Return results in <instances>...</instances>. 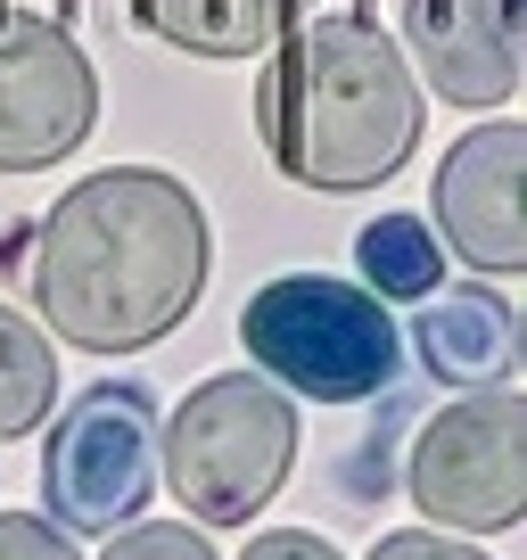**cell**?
<instances>
[{
  "label": "cell",
  "instance_id": "6da1fadb",
  "mask_svg": "<svg viewBox=\"0 0 527 560\" xmlns=\"http://www.w3.org/2000/svg\"><path fill=\"white\" fill-rule=\"evenodd\" d=\"M25 298L58 347H157L207 298V207L157 165L74 182L25 231Z\"/></svg>",
  "mask_w": 527,
  "mask_h": 560
},
{
  "label": "cell",
  "instance_id": "7a4b0ae2",
  "mask_svg": "<svg viewBox=\"0 0 527 560\" xmlns=\"http://www.w3.org/2000/svg\"><path fill=\"white\" fill-rule=\"evenodd\" d=\"M256 132L321 198L379 190L421 149V83L371 18H297L256 74Z\"/></svg>",
  "mask_w": 527,
  "mask_h": 560
},
{
  "label": "cell",
  "instance_id": "3957f363",
  "mask_svg": "<svg viewBox=\"0 0 527 560\" xmlns=\"http://www.w3.org/2000/svg\"><path fill=\"white\" fill-rule=\"evenodd\" d=\"M289 462H297V404L264 371L198 380L157 429V487H174L198 527H247L289 487Z\"/></svg>",
  "mask_w": 527,
  "mask_h": 560
},
{
  "label": "cell",
  "instance_id": "277c9868",
  "mask_svg": "<svg viewBox=\"0 0 527 560\" xmlns=\"http://www.w3.org/2000/svg\"><path fill=\"white\" fill-rule=\"evenodd\" d=\"M239 347L256 354V371L281 396H314V404H363L405 363L387 305L363 280H330V272L264 280L239 305Z\"/></svg>",
  "mask_w": 527,
  "mask_h": 560
},
{
  "label": "cell",
  "instance_id": "5b68a950",
  "mask_svg": "<svg viewBox=\"0 0 527 560\" xmlns=\"http://www.w3.org/2000/svg\"><path fill=\"white\" fill-rule=\"evenodd\" d=\"M157 494V396L99 380L42 438V503L58 536H116Z\"/></svg>",
  "mask_w": 527,
  "mask_h": 560
},
{
  "label": "cell",
  "instance_id": "8992f818",
  "mask_svg": "<svg viewBox=\"0 0 527 560\" xmlns=\"http://www.w3.org/2000/svg\"><path fill=\"white\" fill-rule=\"evenodd\" d=\"M405 494L421 503L429 527L461 536H503L527 511V404L511 387L454 396L412 445Z\"/></svg>",
  "mask_w": 527,
  "mask_h": 560
},
{
  "label": "cell",
  "instance_id": "52a82bcc",
  "mask_svg": "<svg viewBox=\"0 0 527 560\" xmlns=\"http://www.w3.org/2000/svg\"><path fill=\"white\" fill-rule=\"evenodd\" d=\"M99 124V74L67 25L0 9V174H42L74 158Z\"/></svg>",
  "mask_w": 527,
  "mask_h": 560
},
{
  "label": "cell",
  "instance_id": "ba28073f",
  "mask_svg": "<svg viewBox=\"0 0 527 560\" xmlns=\"http://www.w3.org/2000/svg\"><path fill=\"white\" fill-rule=\"evenodd\" d=\"M527 132L519 124H478L445 149L437 182H429V214H437V247H454L470 272L511 280L527 264Z\"/></svg>",
  "mask_w": 527,
  "mask_h": 560
},
{
  "label": "cell",
  "instance_id": "9c48e42d",
  "mask_svg": "<svg viewBox=\"0 0 527 560\" xmlns=\"http://www.w3.org/2000/svg\"><path fill=\"white\" fill-rule=\"evenodd\" d=\"M405 50L454 107H503L519 91V18L511 0H405Z\"/></svg>",
  "mask_w": 527,
  "mask_h": 560
},
{
  "label": "cell",
  "instance_id": "30bf717a",
  "mask_svg": "<svg viewBox=\"0 0 527 560\" xmlns=\"http://www.w3.org/2000/svg\"><path fill=\"white\" fill-rule=\"evenodd\" d=\"M412 347H421L429 380H445L454 396L511 387V371H519V314H511L503 289H454V298H421Z\"/></svg>",
  "mask_w": 527,
  "mask_h": 560
},
{
  "label": "cell",
  "instance_id": "8fae6325",
  "mask_svg": "<svg viewBox=\"0 0 527 560\" xmlns=\"http://www.w3.org/2000/svg\"><path fill=\"white\" fill-rule=\"evenodd\" d=\"M132 18L190 58H256L305 18V0H132Z\"/></svg>",
  "mask_w": 527,
  "mask_h": 560
},
{
  "label": "cell",
  "instance_id": "7c38bea8",
  "mask_svg": "<svg viewBox=\"0 0 527 560\" xmlns=\"http://www.w3.org/2000/svg\"><path fill=\"white\" fill-rule=\"evenodd\" d=\"M50 412H58V347L17 305H0V445L34 438Z\"/></svg>",
  "mask_w": 527,
  "mask_h": 560
},
{
  "label": "cell",
  "instance_id": "4fadbf2b",
  "mask_svg": "<svg viewBox=\"0 0 527 560\" xmlns=\"http://www.w3.org/2000/svg\"><path fill=\"white\" fill-rule=\"evenodd\" d=\"M354 264H363V289L379 305L387 298H437V280H445V247H437V231H429L421 214H379V223H363Z\"/></svg>",
  "mask_w": 527,
  "mask_h": 560
},
{
  "label": "cell",
  "instance_id": "5bb4252c",
  "mask_svg": "<svg viewBox=\"0 0 527 560\" xmlns=\"http://www.w3.org/2000/svg\"><path fill=\"white\" fill-rule=\"evenodd\" d=\"M99 560H214V544L190 520H141V527H116Z\"/></svg>",
  "mask_w": 527,
  "mask_h": 560
},
{
  "label": "cell",
  "instance_id": "9a60e30c",
  "mask_svg": "<svg viewBox=\"0 0 527 560\" xmlns=\"http://www.w3.org/2000/svg\"><path fill=\"white\" fill-rule=\"evenodd\" d=\"M363 560H487L478 544H454L445 527H387Z\"/></svg>",
  "mask_w": 527,
  "mask_h": 560
},
{
  "label": "cell",
  "instance_id": "2e32d148",
  "mask_svg": "<svg viewBox=\"0 0 527 560\" xmlns=\"http://www.w3.org/2000/svg\"><path fill=\"white\" fill-rule=\"evenodd\" d=\"M0 560H74V544L34 511H0Z\"/></svg>",
  "mask_w": 527,
  "mask_h": 560
},
{
  "label": "cell",
  "instance_id": "e0dca14e",
  "mask_svg": "<svg viewBox=\"0 0 527 560\" xmlns=\"http://www.w3.org/2000/svg\"><path fill=\"white\" fill-rule=\"evenodd\" d=\"M239 560H338V552L314 536V527H264V536L247 544Z\"/></svg>",
  "mask_w": 527,
  "mask_h": 560
}]
</instances>
